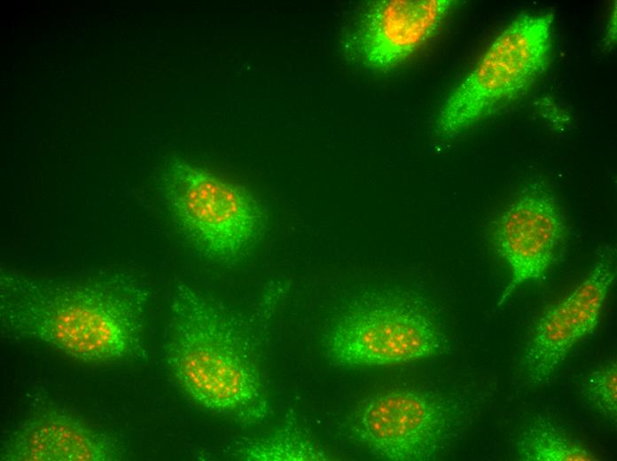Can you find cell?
I'll list each match as a JSON object with an SVG mask.
<instances>
[{
	"mask_svg": "<svg viewBox=\"0 0 617 461\" xmlns=\"http://www.w3.org/2000/svg\"><path fill=\"white\" fill-rule=\"evenodd\" d=\"M4 461H112L117 441L66 413L50 410L26 420L1 446Z\"/></svg>",
	"mask_w": 617,
	"mask_h": 461,
	"instance_id": "obj_10",
	"label": "cell"
},
{
	"mask_svg": "<svg viewBox=\"0 0 617 461\" xmlns=\"http://www.w3.org/2000/svg\"><path fill=\"white\" fill-rule=\"evenodd\" d=\"M552 12L517 15L449 93L437 130L454 136L524 94L551 63Z\"/></svg>",
	"mask_w": 617,
	"mask_h": 461,
	"instance_id": "obj_4",
	"label": "cell"
},
{
	"mask_svg": "<svg viewBox=\"0 0 617 461\" xmlns=\"http://www.w3.org/2000/svg\"><path fill=\"white\" fill-rule=\"evenodd\" d=\"M616 39V4L613 8L606 26L605 40L607 44H613Z\"/></svg>",
	"mask_w": 617,
	"mask_h": 461,
	"instance_id": "obj_14",
	"label": "cell"
},
{
	"mask_svg": "<svg viewBox=\"0 0 617 461\" xmlns=\"http://www.w3.org/2000/svg\"><path fill=\"white\" fill-rule=\"evenodd\" d=\"M454 0H379L364 10L353 36L363 63L376 71L400 65L430 39Z\"/></svg>",
	"mask_w": 617,
	"mask_h": 461,
	"instance_id": "obj_9",
	"label": "cell"
},
{
	"mask_svg": "<svg viewBox=\"0 0 617 461\" xmlns=\"http://www.w3.org/2000/svg\"><path fill=\"white\" fill-rule=\"evenodd\" d=\"M566 226L553 194L534 184L503 212L493 230L496 253L510 270V280L498 301L519 286L543 277L564 245Z\"/></svg>",
	"mask_w": 617,
	"mask_h": 461,
	"instance_id": "obj_8",
	"label": "cell"
},
{
	"mask_svg": "<svg viewBox=\"0 0 617 461\" xmlns=\"http://www.w3.org/2000/svg\"><path fill=\"white\" fill-rule=\"evenodd\" d=\"M158 182L174 222L209 260L238 262L265 230V209L253 193L183 158L168 160Z\"/></svg>",
	"mask_w": 617,
	"mask_h": 461,
	"instance_id": "obj_3",
	"label": "cell"
},
{
	"mask_svg": "<svg viewBox=\"0 0 617 461\" xmlns=\"http://www.w3.org/2000/svg\"><path fill=\"white\" fill-rule=\"evenodd\" d=\"M522 461H598L599 457L549 422L526 429L516 442Z\"/></svg>",
	"mask_w": 617,
	"mask_h": 461,
	"instance_id": "obj_12",
	"label": "cell"
},
{
	"mask_svg": "<svg viewBox=\"0 0 617 461\" xmlns=\"http://www.w3.org/2000/svg\"><path fill=\"white\" fill-rule=\"evenodd\" d=\"M615 280V252L602 247L585 278L538 319L526 343L520 366L534 385L551 379L570 351L597 327Z\"/></svg>",
	"mask_w": 617,
	"mask_h": 461,
	"instance_id": "obj_7",
	"label": "cell"
},
{
	"mask_svg": "<svg viewBox=\"0 0 617 461\" xmlns=\"http://www.w3.org/2000/svg\"><path fill=\"white\" fill-rule=\"evenodd\" d=\"M444 344L426 305L400 297L364 301L348 309L324 341L327 358L348 368L420 361L442 353Z\"/></svg>",
	"mask_w": 617,
	"mask_h": 461,
	"instance_id": "obj_5",
	"label": "cell"
},
{
	"mask_svg": "<svg viewBox=\"0 0 617 461\" xmlns=\"http://www.w3.org/2000/svg\"><path fill=\"white\" fill-rule=\"evenodd\" d=\"M230 455L248 461L329 460L326 451L301 430L285 426L262 438L236 442Z\"/></svg>",
	"mask_w": 617,
	"mask_h": 461,
	"instance_id": "obj_11",
	"label": "cell"
},
{
	"mask_svg": "<svg viewBox=\"0 0 617 461\" xmlns=\"http://www.w3.org/2000/svg\"><path fill=\"white\" fill-rule=\"evenodd\" d=\"M585 395L601 416L617 421V363L607 361L594 370L585 382Z\"/></svg>",
	"mask_w": 617,
	"mask_h": 461,
	"instance_id": "obj_13",
	"label": "cell"
},
{
	"mask_svg": "<svg viewBox=\"0 0 617 461\" xmlns=\"http://www.w3.org/2000/svg\"><path fill=\"white\" fill-rule=\"evenodd\" d=\"M163 355L184 392L206 410L245 426L269 416L270 401L246 324L184 283L171 296Z\"/></svg>",
	"mask_w": 617,
	"mask_h": 461,
	"instance_id": "obj_2",
	"label": "cell"
},
{
	"mask_svg": "<svg viewBox=\"0 0 617 461\" xmlns=\"http://www.w3.org/2000/svg\"><path fill=\"white\" fill-rule=\"evenodd\" d=\"M457 429L455 409L420 390H390L369 396L348 420V435L371 456L390 461L437 457Z\"/></svg>",
	"mask_w": 617,
	"mask_h": 461,
	"instance_id": "obj_6",
	"label": "cell"
},
{
	"mask_svg": "<svg viewBox=\"0 0 617 461\" xmlns=\"http://www.w3.org/2000/svg\"><path fill=\"white\" fill-rule=\"evenodd\" d=\"M149 297L146 285L125 271L56 280L2 267V336L83 362L144 357Z\"/></svg>",
	"mask_w": 617,
	"mask_h": 461,
	"instance_id": "obj_1",
	"label": "cell"
}]
</instances>
